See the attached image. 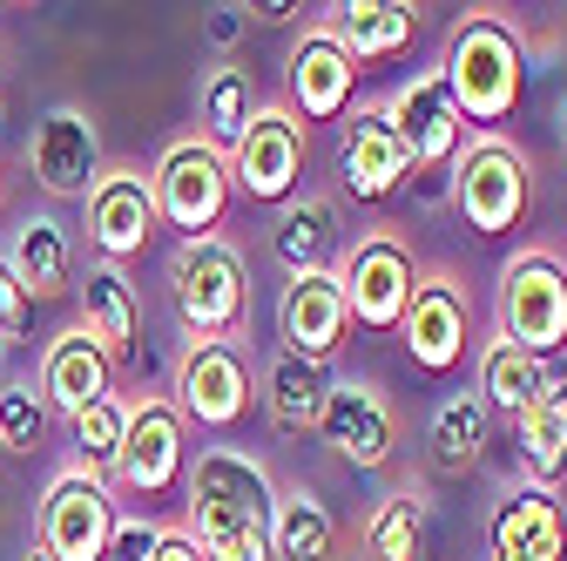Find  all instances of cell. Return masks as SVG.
<instances>
[{
  "label": "cell",
  "mask_w": 567,
  "mask_h": 561,
  "mask_svg": "<svg viewBox=\"0 0 567 561\" xmlns=\"http://www.w3.org/2000/svg\"><path fill=\"white\" fill-rule=\"evenodd\" d=\"M150 561H203V548L183 534V528H163V541H156V554Z\"/></svg>",
  "instance_id": "obj_38"
},
{
  "label": "cell",
  "mask_w": 567,
  "mask_h": 561,
  "mask_svg": "<svg viewBox=\"0 0 567 561\" xmlns=\"http://www.w3.org/2000/svg\"><path fill=\"white\" fill-rule=\"evenodd\" d=\"M115 487L89 467H61L48 480V494H41V521H34V548L48 561H102L109 541H115Z\"/></svg>",
  "instance_id": "obj_7"
},
{
  "label": "cell",
  "mask_w": 567,
  "mask_h": 561,
  "mask_svg": "<svg viewBox=\"0 0 567 561\" xmlns=\"http://www.w3.org/2000/svg\"><path fill=\"white\" fill-rule=\"evenodd\" d=\"M291 14H305L298 0H264V8H250L244 21H257V28H284V21H291Z\"/></svg>",
  "instance_id": "obj_39"
},
{
  "label": "cell",
  "mask_w": 567,
  "mask_h": 561,
  "mask_svg": "<svg viewBox=\"0 0 567 561\" xmlns=\"http://www.w3.org/2000/svg\"><path fill=\"white\" fill-rule=\"evenodd\" d=\"M453 203L473 237H507L520 231L527 203H534V170L507 135H473L453 163Z\"/></svg>",
  "instance_id": "obj_6"
},
{
  "label": "cell",
  "mask_w": 567,
  "mask_h": 561,
  "mask_svg": "<svg viewBox=\"0 0 567 561\" xmlns=\"http://www.w3.org/2000/svg\"><path fill=\"white\" fill-rule=\"evenodd\" d=\"M560 143H567V95H560Z\"/></svg>",
  "instance_id": "obj_41"
},
{
  "label": "cell",
  "mask_w": 567,
  "mask_h": 561,
  "mask_svg": "<svg viewBox=\"0 0 567 561\" xmlns=\"http://www.w3.org/2000/svg\"><path fill=\"white\" fill-rule=\"evenodd\" d=\"M169 298L189 338H237L250 318V264L230 237H189L169 251Z\"/></svg>",
  "instance_id": "obj_3"
},
{
  "label": "cell",
  "mask_w": 567,
  "mask_h": 561,
  "mask_svg": "<svg viewBox=\"0 0 567 561\" xmlns=\"http://www.w3.org/2000/svg\"><path fill=\"white\" fill-rule=\"evenodd\" d=\"M379 109H385V122H392V135H399V150H405L412 170H453L460 163V150H466V115L453 109L440 68H425V75L399 82Z\"/></svg>",
  "instance_id": "obj_13"
},
{
  "label": "cell",
  "mask_w": 567,
  "mask_h": 561,
  "mask_svg": "<svg viewBox=\"0 0 567 561\" xmlns=\"http://www.w3.org/2000/svg\"><path fill=\"white\" fill-rule=\"evenodd\" d=\"M115 487L122 494H142V501H163L183 487L189 473V427L169 399H142L128 406V434H122V453H115Z\"/></svg>",
  "instance_id": "obj_11"
},
{
  "label": "cell",
  "mask_w": 567,
  "mask_h": 561,
  "mask_svg": "<svg viewBox=\"0 0 567 561\" xmlns=\"http://www.w3.org/2000/svg\"><path fill=\"white\" fill-rule=\"evenodd\" d=\"M257 109H264V95L250 82V68H217V75L203 82V143H217L230 156V143L250 129Z\"/></svg>",
  "instance_id": "obj_32"
},
{
  "label": "cell",
  "mask_w": 567,
  "mask_h": 561,
  "mask_svg": "<svg viewBox=\"0 0 567 561\" xmlns=\"http://www.w3.org/2000/svg\"><path fill=\"white\" fill-rule=\"evenodd\" d=\"M156 541H163V528H156V521L122 514V521H115V541H109V554H102V561H150V554H156Z\"/></svg>",
  "instance_id": "obj_36"
},
{
  "label": "cell",
  "mask_w": 567,
  "mask_h": 561,
  "mask_svg": "<svg viewBox=\"0 0 567 561\" xmlns=\"http://www.w3.org/2000/svg\"><path fill=\"white\" fill-rule=\"evenodd\" d=\"M48 399H41V386H21V379H8L0 386V453H34L41 440H48Z\"/></svg>",
  "instance_id": "obj_34"
},
{
  "label": "cell",
  "mask_w": 567,
  "mask_h": 561,
  "mask_svg": "<svg viewBox=\"0 0 567 561\" xmlns=\"http://www.w3.org/2000/svg\"><path fill=\"white\" fill-rule=\"evenodd\" d=\"M365 554L372 561H433V514L412 494H392L365 521Z\"/></svg>",
  "instance_id": "obj_30"
},
{
  "label": "cell",
  "mask_w": 567,
  "mask_h": 561,
  "mask_svg": "<svg viewBox=\"0 0 567 561\" xmlns=\"http://www.w3.org/2000/svg\"><path fill=\"white\" fill-rule=\"evenodd\" d=\"M150 196H156V224L189 237H217V224L230 217V156L203 135H183V143L163 150V163L150 170Z\"/></svg>",
  "instance_id": "obj_5"
},
{
  "label": "cell",
  "mask_w": 567,
  "mask_h": 561,
  "mask_svg": "<svg viewBox=\"0 0 567 561\" xmlns=\"http://www.w3.org/2000/svg\"><path fill=\"white\" fill-rule=\"evenodd\" d=\"M156 196H150V176L142 170H102V183L89 190V244L102 264H128L150 251L156 237Z\"/></svg>",
  "instance_id": "obj_16"
},
{
  "label": "cell",
  "mask_w": 567,
  "mask_h": 561,
  "mask_svg": "<svg viewBox=\"0 0 567 561\" xmlns=\"http://www.w3.org/2000/svg\"><path fill=\"white\" fill-rule=\"evenodd\" d=\"M520 34L501 14H466L446 41L440 61V82L453 95V109L466 115V129L480 135H501V122L520 109Z\"/></svg>",
  "instance_id": "obj_2"
},
{
  "label": "cell",
  "mask_w": 567,
  "mask_h": 561,
  "mask_svg": "<svg viewBox=\"0 0 567 561\" xmlns=\"http://www.w3.org/2000/svg\"><path fill=\"white\" fill-rule=\"evenodd\" d=\"M493 338L520 345L534 359H554L567 345V264L554 251H520L501 264V292H493Z\"/></svg>",
  "instance_id": "obj_4"
},
{
  "label": "cell",
  "mask_w": 567,
  "mask_h": 561,
  "mask_svg": "<svg viewBox=\"0 0 567 561\" xmlns=\"http://www.w3.org/2000/svg\"><path fill=\"white\" fill-rule=\"evenodd\" d=\"M0 386H8V345H0Z\"/></svg>",
  "instance_id": "obj_40"
},
{
  "label": "cell",
  "mask_w": 567,
  "mask_h": 561,
  "mask_svg": "<svg viewBox=\"0 0 567 561\" xmlns=\"http://www.w3.org/2000/svg\"><path fill=\"white\" fill-rule=\"evenodd\" d=\"M244 28H250V21H244V8H217V14H209V21H203V34H209V48H230V41H237Z\"/></svg>",
  "instance_id": "obj_37"
},
{
  "label": "cell",
  "mask_w": 567,
  "mask_h": 561,
  "mask_svg": "<svg viewBox=\"0 0 567 561\" xmlns=\"http://www.w3.org/2000/svg\"><path fill=\"white\" fill-rule=\"evenodd\" d=\"M486 440H493V412L480 406V392H446L433 406V427H425V447H433V467L446 480L473 473L486 460Z\"/></svg>",
  "instance_id": "obj_28"
},
{
  "label": "cell",
  "mask_w": 567,
  "mask_h": 561,
  "mask_svg": "<svg viewBox=\"0 0 567 561\" xmlns=\"http://www.w3.org/2000/svg\"><path fill=\"white\" fill-rule=\"evenodd\" d=\"M34 332V298L21 292V277H14V264L0 257V345H21Z\"/></svg>",
  "instance_id": "obj_35"
},
{
  "label": "cell",
  "mask_w": 567,
  "mask_h": 561,
  "mask_svg": "<svg viewBox=\"0 0 567 561\" xmlns=\"http://www.w3.org/2000/svg\"><path fill=\"white\" fill-rule=\"evenodd\" d=\"M0 257L14 264L21 292H28L34 305H48V298H68V292H75V244H68L61 217H28V224L14 231V244L0 251Z\"/></svg>",
  "instance_id": "obj_25"
},
{
  "label": "cell",
  "mask_w": 567,
  "mask_h": 561,
  "mask_svg": "<svg viewBox=\"0 0 567 561\" xmlns=\"http://www.w3.org/2000/svg\"><path fill=\"white\" fill-rule=\"evenodd\" d=\"M277 480L244 447H203L183 473V534L203 561H270Z\"/></svg>",
  "instance_id": "obj_1"
},
{
  "label": "cell",
  "mask_w": 567,
  "mask_h": 561,
  "mask_svg": "<svg viewBox=\"0 0 567 561\" xmlns=\"http://www.w3.org/2000/svg\"><path fill=\"white\" fill-rule=\"evenodd\" d=\"M399 345H405V359L419 373H433L446 379L453 366H466V345H473V298L460 277H419L412 285V305L399 318Z\"/></svg>",
  "instance_id": "obj_12"
},
{
  "label": "cell",
  "mask_w": 567,
  "mask_h": 561,
  "mask_svg": "<svg viewBox=\"0 0 567 561\" xmlns=\"http://www.w3.org/2000/svg\"><path fill=\"white\" fill-rule=\"evenodd\" d=\"M331 386H338V373H331L324 359L277 353L270 373H264V412H270V427L291 434V440L318 434V419H324V406H331Z\"/></svg>",
  "instance_id": "obj_24"
},
{
  "label": "cell",
  "mask_w": 567,
  "mask_h": 561,
  "mask_svg": "<svg viewBox=\"0 0 567 561\" xmlns=\"http://www.w3.org/2000/svg\"><path fill=\"white\" fill-rule=\"evenodd\" d=\"M28 170L54 203H89L102 183V135L82 109H48L28 135Z\"/></svg>",
  "instance_id": "obj_14"
},
{
  "label": "cell",
  "mask_w": 567,
  "mask_h": 561,
  "mask_svg": "<svg viewBox=\"0 0 567 561\" xmlns=\"http://www.w3.org/2000/svg\"><path fill=\"white\" fill-rule=\"evenodd\" d=\"M338 277V292H344V312L351 325H365V332H399L405 305H412V285H419V257L405 237L392 231H372L344 251V264L331 271Z\"/></svg>",
  "instance_id": "obj_9"
},
{
  "label": "cell",
  "mask_w": 567,
  "mask_h": 561,
  "mask_svg": "<svg viewBox=\"0 0 567 561\" xmlns=\"http://www.w3.org/2000/svg\"><path fill=\"white\" fill-rule=\"evenodd\" d=\"M270 561H338V514L311 487H277L270 508Z\"/></svg>",
  "instance_id": "obj_27"
},
{
  "label": "cell",
  "mask_w": 567,
  "mask_h": 561,
  "mask_svg": "<svg viewBox=\"0 0 567 561\" xmlns=\"http://www.w3.org/2000/svg\"><path fill=\"white\" fill-rule=\"evenodd\" d=\"M540 399H567V373H560L554 359L520 353V345H507V338H486V345H480V406L520 419V412H534Z\"/></svg>",
  "instance_id": "obj_21"
},
{
  "label": "cell",
  "mask_w": 567,
  "mask_h": 561,
  "mask_svg": "<svg viewBox=\"0 0 567 561\" xmlns=\"http://www.w3.org/2000/svg\"><path fill=\"white\" fill-rule=\"evenodd\" d=\"M28 561H48V554H41V548H34V554H28Z\"/></svg>",
  "instance_id": "obj_43"
},
{
  "label": "cell",
  "mask_w": 567,
  "mask_h": 561,
  "mask_svg": "<svg viewBox=\"0 0 567 561\" xmlns=\"http://www.w3.org/2000/svg\"><path fill=\"white\" fill-rule=\"evenodd\" d=\"M270 251H277V264L291 271V277L331 271V251H338V203H331V196H298V203L277 217Z\"/></svg>",
  "instance_id": "obj_29"
},
{
  "label": "cell",
  "mask_w": 567,
  "mask_h": 561,
  "mask_svg": "<svg viewBox=\"0 0 567 561\" xmlns=\"http://www.w3.org/2000/svg\"><path fill=\"white\" fill-rule=\"evenodd\" d=\"M493 554L501 561H567V514L547 487H514L493 508Z\"/></svg>",
  "instance_id": "obj_23"
},
{
  "label": "cell",
  "mask_w": 567,
  "mask_h": 561,
  "mask_svg": "<svg viewBox=\"0 0 567 561\" xmlns=\"http://www.w3.org/2000/svg\"><path fill=\"white\" fill-rule=\"evenodd\" d=\"M277 332H284V353H305V359H324L344 345L351 332V312H344V292H338V277L331 271H305L284 285L277 298Z\"/></svg>",
  "instance_id": "obj_20"
},
{
  "label": "cell",
  "mask_w": 567,
  "mask_h": 561,
  "mask_svg": "<svg viewBox=\"0 0 567 561\" xmlns=\"http://www.w3.org/2000/svg\"><path fill=\"white\" fill-rule=\"evenodd\" d=\"M250 359L237 338H189L183 359H176V412L183 427H203V434H230L237 419L250 412Z\"/></svg>",
  "instance_id": "obj_8"
},
{
  "label": "cell",
  "mask_w": 567,
  "mask_h": 561,
  "mask_svg": "<svg viewBox=\"0 0 567 561\" xmlns=\"http://www.w3.org/2000/svg\"><path fill=\"white\" fill-rule=\"evenodd\" d=\"M298 183H305V122L284 102H264L230 143V190L250 203H291Z\"/></svg>",
  "instance_id": "obj_10"
},
{
  "label": "cell",
  "mask_w": 567,
  "mask_h": 561,
  "mask_svg": "<svg viewBox=\"0 0 567 561\" xmlns=\"http://www.w3.org/2000/svg\"><path fill=\"white\" fill-rule=\"evenodd\" d=\"M122 434H128V406L109 392V399H95L89 412H75L68 419V440H75V467H89V473H109L115 467V453H122Z\"/></svg>",
  "instance_id": "obj_33"
},
{
  "label": "cell",
  "mask_w": 567,
  "mask_h": 561,
  "mask_svg": "<svg viewBox=\"0 0 567 561\" xmlns=\"http://www.w3.org/2000/svg\"><path fill=\"white\" fill-rule=\"evenodd\" d=\"M514 434H520L527 487H547V494H554V480L567 473V399H540L534 412L514 419Z\"/></svg>",
  "instance_id": "obj_31"
},
{
  "label": "cell",
  "mask_w": 567,
  "mask_h": 561,
  "mask_svg": "<svg viewBox=\"0 0 567 561\" xmlns=\"http://www.w3.org/2000/svg\"><path fill=\"white\" fill-rule=\"evenodd\" d=\"M480 561H501V554H493V548H486V554H480Z\"/></svg>",
  "instance_id": "obj_42"
},
{
  "label": "cell",
  "mask_w": 567,
  "mask_h": 561,
  "mask_svg": "<svg viewBox=\"0 0 567 561\" xmlns=\"http://www.w3.org/2000/svg\"><path fill=\"white\" fill-rule=\"evenodd\" d=\"M109 392H115V366L95 353V338L82 325H68L61 338H48V353H41V399H48V412L75 419V412H89Z\"/></svg>",
  "instance_id": "obj_22"
},
{
  "label": "cell",
  "mask_w": 567,
  "mask_h": 561,
  "mask_svg": "<svg viewBox=\"0 0 567 561\" xmlns=\"http://www.w3.org/2000/svg\"><path fill=\"white\" fill-rule=\"evenodd\" d=\"M318 434H324V447H331L351 473H379V467H392V453H399V419H392L385 392L365 386V379H338V386H331V406H324V419H318Z\"/></svg>",
  "instance_id": "obj_15"
},
{
  "label": "cell",
  "mask_w": 567,
  "mask_h": 561,
  "mask_svg": "<svg viewBox=\"0 0 567 561\" xmlns=\"http://www.w3.org/2000/svg\"><path fill=\"white\" fill-rule=\"evenodd\" d=\"M324 34L351 61H385V54H399L419 34V8L412 0H344V8H331Z\"/></svg>",
  "instance_id": "obj_26"
},
{
  "label": "cell",
  "mask_w": 567,
  "mask_h": 561,
  "mask_svg": "<svg viewBox=\"0 0 567 561\" xmlns=\"http://www.w3.org/2000/svg\"><path fill=\"white\" fill-rule=\"evenodd\" d=\"M291 109L298 122H344L351 102H359V61H351L324 28H311L298 48H291Z\"/></svg>",
  "instance_id": "obj_18"
},
{
  "label": "cell",
  "mask_w": 567,
  "mask_h": 561,
  "mask_svg": "<svg viewBox=\"0 0 567 561\" xmlns=\"http://www.w3.org/2000/svg\"><path fill=\"white\" fill-rule=\"evenodd\" d=\"M338 183L359 203H385L412 183V163L399 150V135L385 122V109H351L344 115V143H338Z\"/></svg>",
  "instance_id": "obj_17"
},
{
  "label": "cell",
  "mask_w": 567,
  "mask_h": 561,
  "mask_svg": "<svg viewBox=\"0 0 567 561\" xmlns=\"http://www.w3.org/2000/svg\"><path fill=\"white\" fill-rule=\"evenodd\" d=\"M75 298H82V332L95 338V353L109 366H135V353H142V298L128 285V271L89 257V271L75 277Z\"/></svg>",
  "instance_id": "obj_19"
}]
</instances>
